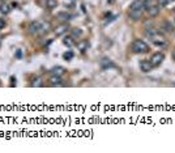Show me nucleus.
<instances>
[{"label":"nucleus","instance_id":"nucleus-13","mask_svg":"<svg viewBox=\"0 0 175 153\" xmlns=\"http://www.w3.org/2000/svg\"><path fill=\"white\" fill-rule=\"evenodd\" d=\"M77 48L80 50V51H81V53H84V51H86L88 48H89V42H88V41H80V42H77Z\"/></svg>","mask_w":175,"mask_h":153},{"label":"nucleus","instance_id":"nucleus-23","mask_svg":"<svg viewBox=\"0 0 175 153\" xmlns=\"http://www.w3.org/2000/svg\"><path fill=\"white\" fill-rule=\"evenodd\" d=\"M167 4H169L167 0H157V5L159 7V8H163V7H166Z\"/></svg>","mask_w":175,"mask_h":153},{"label":"nucleus","instance_id":"nucleus-3","mask_svg":"<svg viewBox=\"0 0 175 153\" xmlns=\"http://www.w3.org/2000/svg\"><path fill=\"white\" fill-rule=\"evenodd\" d=\"M150 39H152V42L154 43L156 46H158V47H165V46L167 45V42H166L165 37H162V35H159V33H157V34L154 35V37H152Z\"/></svg>","mask_w":175,"mask_h":153},{"label":"nucleus","instance_id":"nucleus-29","mask_svg":"<svg viewBox=\"0 0 175 153\" xmlns=\"http://www.w3.org/2000/svg\"><path fill=\"white\" fill-rule=\"evenodd\" d=\"M0 86H2V81H0Z\"/></svg>","mask_w":175,"mask_h":153},{"label":"nucleus","instance_id":"nucleus-1","mask_svg":"<svg viewBox=\"0 0 175 153\" xmlns=\"http://www.w3.org/2000/svg\"><path fill=\"white\" fill-rule=\"evenodd\" d=\"M131 50L135 54H147L149 53V45L142 39H135L131 45Z\"/></svg>","mask_w":175,"mask_h":153},{"label":"nucleus","instance_id":"nucleus-9","mask_svg":"<svg viewBox=\"0 0 175 153\" xmlns=\"http://www.w3.org/2000/svg\"><path fill=\"white\" fill-rule=\"evenodd\" d=\"M140 69L142 72H150L153 69V65H152L150 60H141L140 62Z\"/></svg>","mask_w":175,"mask_h":153},{"label":"nucleus","instance_id":"nucleus-24","mask_svg":"<svg viewBox=\"0 0 175 153\" xmlns=\"http://www.w3.org/2000/svg\"><path fill=\"white\" fill-rule=\"evenodd\" d=\"M63 56H64L65 60H71L72 58H73V53H72V51H68V53H65Z\"/></svg>","mask_w":175,"mask_h":153},{"label":"nucleus","instance_id":"nucleus-8","mask_svg":"<svg viewBox=\"0 0 175 153\" xmlns=\"http://www.w3.org/2000/svg\"><path fill=\"white\" fill-rule=\"evenodd\" d=\"M50 85L51 86H60V85H63V80H62V77L60 76H58V75H52L50 77Z\"/></svg>","mask_w":175,"mask_h":153},{"label":"nucleus","instance_id":"nucleus-4","mask_svg":"<svg viewBox=\"0 0 175 153\" xmlns=\"http://www.w3.org/2000/svg\"><path fill=\"white\" fill-rule=\"evenodd\" d=\"M41 25H42V21H33V23L29 24V33L32 34H39L41 30Z\"/></svg>","mask_w":175,"mask_h":153},{"label":"nucleus","instance_id":"nucleus-30","mask_svg":"<svg viewBox=\"0 0 175 153\" xmlns=\"http://www.w3.org/2000/svg\"><path fill=\"white\" fill-rule=\"evenodd\" d=\"M174 86H175V84H174Z\"/></svg>","mask_w":175,"mask_h":153},{"label":"nucleus","instance_id":"nucleus-25","mask_svg":"<svg viewBox=\"0 0 175 153\" xmlns=\"http://www.w3.org/2000/svg\"><path fill=\"white\" fill-rule=\"evenodd\" d=\"M5 26V20L4 18H0V29H3Z\"/></svg>","mask_w":175,"mask_h":153},{"label":"nucleus","instance_id":"nucleus-28","mask_svg":"<svg viewBox=\"0 0 175 153\" xmlns=\"http://www.w3.org/2000/svg\"><path fill=\"white\" fill-rule=\"evenodd\" d=\"M142 2H144V4H145V3H147V2H149V0H142Z\"/></svg>","mask_w":175,"mask_h":153},{"label":"nucleus","instance_id":"nucleus-5","mask_svg":"<svg viewBox=\"0 0 175 153\" xmlns=\"http://www.w3.org/2000/svg\"><path fill=\"white\" fill-rule=\"evenodd\" d=\"M68 30H69L68 24H67V23H64V24H60L59 26H56V28H55V30H54V33H55L56 37H60V35L65 34Z\"/></svg>","mask_w":175,"mask_h":153},{"label":"nucleus","instance_id":"nucleus-16","mask_svg":"<svg viewBox=\"0 0 175 153\" xmlns=\"http://www.w3.org/2000/svg\"><path fill=\"white\" fill-rule=\"evenodd\" d=\"M56 17L62 21H68V20H71V14L67 12H59V13H56Z\"/></svg>","mask_w":175,"mask_h":153},{"label":"nucleus","instance_id":"nucleus-26","mask_svg":"<svg viewBox=\"0 0 175 153\" xmlns=\"http://www.w3.org/2000/svg\"><path fill=\"white\" fill-rule=\"evenodd\" d=\"M172 58H174V60H175V48H174V51H172Z\"/></svg>","mask_w":175,"mask_h":153},{"label":"nucleus","instance_id":"nucleus-11","mask_svg":"<svg viewBox=\"0 0 175 153\" xmlns=\"http://www.w3.org/2000/svg\"><path fill=\"white\" fill-rule=\"evenodd\" d=\"M101 67L106 69V68H111V67H115V64L111 62V59H108V58H103V59L101 60Z\"/></svg>","mask_w":175,"mask_h":153},{"label":"nucleus","instance_id":"nucleus-21","mask_svg":"<svg viewBox=\"0 0 175 153\" xmlns=\"http://www.w3.org/2000/svg\"><path fill=\"white\" fill-rule=\"evenodd\" d=\"M30 85L33 86V88H39V86H42V85H43V83H42V80H41L39 77H35Z\"/></svg>","mask_w":175,"mask_h":153},{"label":"nucleus","instance_id":"nucleus-19","mask_svg":"<svg viewBox=\"0 0 175 153\" xmlns=\"http://www.w3.org/2000/svg\"><path fill=\"white\" fill-rule=\"evenodd\" d=\"M46 7L47 9H54L58 7V0H46Z\"/></svg>","mask_w":175,"mask_h":153},{"label":"nucleus","instance_id":"nucleus-22","mask_svg":"<svg viewBox=\"0 0 175 153\" xmlns=\"http://www.w3.org/2000/svg\"><path fill=\"white\" fill-rule=\"evenodd\" d=\"M163 26H165V29L167 32H172L174 30V26L171 25V23H169V21H165L163 23Z\"/></svg>","mask_w":175,"mask_h":153},{"label":"nucleus","instance_id":"nucleus-14","mask_svg":"<svg viewBox=\"0 0 175 153\" xmlns=\"http://www.w3.org/2000/svg\"><path fill=\"white\" fill-rule=\"evenodd\" d=\"M51 29V25L50 23H46V21H42V25H41V30H39V34H45V33H48Z\"/></svg>","mask_w":175,"mask_h":153},{"label":"nucleus","instance_id":"nucleus-12","mask_svg":"<svg viewBox=\"0 0 175 153\" xmlns=\"http://www.w3.org/2000/svg\"><path fill=\"white\" fill-rule=\"evenodd\" d=\"M128 16H129V18H132V20H140L141 16H142V11H133V9H129Z\"/></svg>","mask_w":175,"mask_h":153},{"label":"nucleus","instance_id":"nucleus-20","mask_svg":"<svg viewBox=\"0 0 175 153\" xmlns=\"http://www.w3.org/2000/svg\"><path fill=\"white\" fill-rule=\"evenodd\" d=\"M157 33H158V32L156 30V29H153V28H147V30H145V34H147V37H149V38L154 37Z\"/></svg>","mask_w":175,"mask_h":153},{"label":"nucleus","instance_id":"nucleus-17","mask_svg":"<svg viewBox=\"0 0 175 153\" xmlns=\"http://www.w3.org/2000/svg\"><path fill=\"white\" fill-rule=\"evenodd\" d=\"M11 5L9 4H7V3H3V4H0V12H2L3 14H8L11 12Z\"/></svg>","mask_w":175,"mask_h":153},{"label":"nucleus","instance_id":"nucleus-2","mask_svg":"<svg viewBox=\"0 0 175 153\" xmlns=\"http://www.w3.org/2000/svg\"><path fill=\"white\" fill-rule=\"evenodd\" d=\"M165 60V54L161 53V51H158V53H154L150 58V63L153 67H158V65H161V63Z\"/></svg>","mask_w":175,"mask_h":153},{"label":"nucleus","instance_id":"nucleus-18","mask_svg":"<svg viewBox=\"0 0 175 153\" xmlns=\"http://www.w3.org/2000/svg\"><path fill=\"white\" fill-rule=\"evenodd\" d=\"M71 33H72V37H81L82 35V30L80 28H72L71 29Z\"/></svg>","mask_w":175,"mask_h":153},{"label":"nucleus","instance_id":"nucleus-27","mask_svg":"<svg viewBox=\"0 0 175 153\" xmlns=\"http://www.w3.org/2000/svg\"><path fill=\"white\" fill-rule=\"evenodd\" d=\"M167 2H169V3H171V2H175V0H167Z\"/></svg>","mask_w":175,"mask_h":153},{"label":"nucleus","instance_id":"nucleus-10","mask_svg":"<svg viewBox=\"0 0 175 153\" xmlns=\"http://www.w3.org/2000/svg\"><path fill=\"white\" fill-rule=\"evenodd\" d=\"M63 43L67 47H73V46H76V39H75V37H72V35H69V37H65L64 39H63Z\"/></svg>","mask_w":175,"mask_h":153},{"label":"nucleus","instance_id":"nucleus-15","mask_svg":"<svg viewBox=\"0 0 175 153\" xmlns=\"http://www.w3.org/2000/svg\"><path fill=\"white\" fill-rule=\"evenodd\" d=\"M64 72H65L64 67H60V65H56V67H54L52 69H51V74H52V75H58V76H62Z\"/></svg>","mask_w":175,"mask_h":153},{"label":"nucleus","instance_id":"nucleus-6","mask_svg":"<svg viewBox=\"0 0 175 153\" xmlns=\"http://www.w3.org/2000/svg\"><path fill=\"white\" fill-rule=\"evenodd\" d=\"M129 9H133V11H144L145 9V4L142 0H133L132 3L129 5Z\"/></svg>","mask_w":175,"mask_h":153},{"label":"nucleus","instance_id":"nucleus-7","mask_svg":"<svg viewBox=\"0 0 175 153\" xmlns=\"http://www.w3.org/2000/svg\"><path fill=\"white\" fill-rule=\"evenodd\" d=\"M145 9L148 11V13H149L150 17H157L158 13H159V7H158L157 4H156V5H148Z\"/></svg>","mask_w":175,"mask_h":153}]
</instances>
